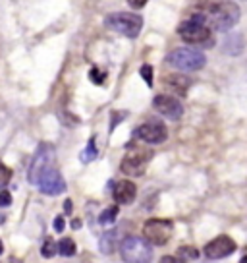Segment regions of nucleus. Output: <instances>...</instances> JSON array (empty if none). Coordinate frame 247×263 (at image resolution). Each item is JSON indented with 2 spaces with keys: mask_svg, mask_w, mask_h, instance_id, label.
Listing matches in <instances>:
<instances>
[{
  "mask_svg": "<svg viewBox=\"0 0 247 263\" xmlns=\"http://www.w3.org/2000/svg\"><path fill=\"white\" fill-rule=\"evenodd\" d=\"M116 217H118V207H110V209H107V211H102L99 217V222L100 224H110V222L116 221Z\"/></svg>",
  "mask_w": 247,
  "mask_h": 263,
  "instance_id": "obj_19",
  "label": "nucleus"
},
{
  "mask_svg": "<svg viewBox=\"0 0 247 263\" xmlns=\"http://www.w3.org/2000/svg\"><path fill=\"white\" fill-rule=\"evenodd\" d=\"M164 85L166 87H170L172 93L176 95H186L188 89H190L191 85V80L190 78H186V76H166L164 78Z\"/></svg>",
  "mask_w": 247,
  "mask_h": 263,
  "instance_id": "obj_14",
  "label": "nucleus"
},
{
  "mask_svg": "<svg viewBox=\"0 0 247 263\" xmlns=\"http://www.w3.org/2000/svg\"><path fill=\"white\" fill-rule=\"evenodd\" d=\"M2 252H4V246H2V242H0V254H2Z\"/></svg>",
  "mask_w": 247,
  "mask_h": 263,
  "instance_id": "obj_28",
  "label": "nucleus"
},
{
  "mask_svg": "<svg viewBox=\"0 0 247 263\" xmlns=\"http://www.w3.org/2000/svg\"><path fill=\"white\" fill-rule=\"evenodd\" d=\"M172 229L174 224L170 219H149L145 224H143V236L155 244V246H162L166 244L170 236H172Z\"/></svg>",
  "mask_w": 247,
  "mask_h": 263,
  "instance_id": "obj_7",
  "label": "nucleus"
},
{
  "mask_svg": "<svg viewBox=\"0 0 247 263\" xmlns=\"http://www.w3.org/2000/svg\"><path fill=\"white\" fill-rule=\"evenodd\" d=\"M12 203V196H10L8 190H2L0 192V207H8Z\"/></svg>",
  "mask_w": 247,
  "mask_h": 263,
  "instance_id": "obj_23",
  "label": "nucleus"
},
{
  "mask_svg": "<svg viewBox=\"0 0 247 263\" xmlns=\"http://www.w3.org/2000/svg\"><path fill=\"white\" fill-rule=\"evenodd\" d=\"M89 78H91V82L93 83H97V85H100V83L105 82V78H107V74L105 72H100L99 68H93L89 72Z\"/></svg>",
  "mask_w": 247,
  "mask_h": 263,
  "instance_id": "obj_22",
  "label": "nucleus"
},
{
  "mask_svg": "<svg viewBox=\"0 0 247 263\" xmlns=\"http://www.w3.org/2000/svg\"><path fill=\"white\" fill-rule=\"evenodd\" d=\"M72 227H74V229H79V227H81V221H77V219H75V221L72 222Z\"/></svg>",
  "mask_w": 247,
  "mask_h": 263,
  "instance_id": "obj_27",
  "label": "nucleus"
},
{
  "mask_svg": "<svg viewBox=\"0 0 247 263\" xmlns=\"http://www.w3.org/2000/svg\"><path fill=\"white\" fill-rule=\"evenodd\" d=\"M64 209H66V213H72V199H66V201H64Z\"/></svg>",
  "mask_w": 247,
  "mask_h": 263,
  "instance_id": "obj_26",
  "label": "nucleus"
},
{
  "mask_svg": "<svg viewBox=\"0 0 247 263\" xmlns=\"http://www.w3.org/2000/svg\"><path fill=\"white\" fill-rule=\"evenodd\" d=\"M178 257L180 261H188V259H197L199 257V250L193 246H181L178 250Z\"/></svg>",
  "mask_w": 247,
  "mask_h": 263,
  "instance_id": "obj_17",
  "label": "nucleus"
},
{
  "mask_svg": "<svg viewBox=\"0 0 247 263\" xmlns=\"http://www.w3.org/2000/svg\"><path fill=\"white\" fill-rule=\"evenodd\" d=\"M133 136L151 145H160L168 138V130L160 120H149V122L141 124L139 128L133 132Z\"/></svg>",
  "mask_w": 247,
  "mask_h": 263,
  "instance_id": "obj_8",
  "label": "nucleus"
},
{
  "mask_svg": "<svg viewBox=\"0 0 247 263\" xmlns=\"http://www.w3.org/2000/svg\"><path fill=\"white\" fill-rule=\"evenodd\" d=\"M122 259L130 263H145L153 259V248L147 238L130 236L122 242Z\"/></svg>",
  "mask_w": 247,
  "mask_h": 263,
  "instance_id": "obj_6",
  "label": "nucleus"
},
{
  "mask_svg": "<svg viewBox=\"0 0 247 263\" xmlns=\"http://www.w3.org/2000/svg\"><path fill=\"white\" fill-rule=\"evenodd\" d=\"M95 157H97V145H95V138H91L89 143H87V149L81 153V161L83 163H91Z\"/></svg>",
  "mask_w": 247,
  "mask_h": 263,
  "instance_id": "obj_18",
  "label": "nucleus"
},
{
  "mask_svg": "<svg viewBox=\"0 0 247 263\" xmlns=\"http://www.w3.org/2000/svg\"><path fill=\"white\" fill-rule=\"evenodd\" d=\"M203 252L209 259H222L226 255H230L236 252V242L230 238V236H216L214 240H211L205 248H203Z\"/></svg>",
  "mask_w": 247,
  "mask_h": 263,
  "instance_id": "obj_12",
  "label": "nucleus"
},
{
  "mask_svg": "<svg viewBox=\"0 0 247 263\" xmlns=\"http://www.w3.org/2000/svg\"><path fill=\"white\" fill-rule=\"evenodd\" d=\"M64 227H66L64 217H62V215H58L56 219H54V230H56V232H62V230H64Z\"/></svg>",
  "mask_w": 247,
  "mask_h": 263,
  "instance_id": "obj_24",
  "label": "nucleus"
},
{
  "mask_svg": "<svg viewBox=\"0 0 247 263\" xmlns=\"http://www.w3.org/2000/svg\"><path fill=\"white\" fill-rule=\"evenodd\" d=\"M195 10L207 17L209 25L216 31H228L239 22V8L228 0H199Z\"/></svg>",
  "mask_w": 247,
  "mask_h": 263,
  "instance_id": "obj_1",
  "label": "nucleus"
},
{
  "mask_svg": "<svg viewBox=\"0 0 247 263\" xmlns=\"http://www.w3.org/2000/svg\"><path fill=\"white\" fill-rule=\"evenodd\" d=\"M52 161H54V149L50 147V145H47V143H43L41 147L37 149L33 161H31V166H29V173H27L29 182L37 186L39 176H41L49 166H52Z\"/></svg>",
  "mask_w": 247,
  "mask_h": 263,
  "instance_id": "obj_9",
  "label": "nucleus"
},
{
  "mask_svg": "<svg viewBox=\"0 0 247 263\" xmlns=\"http://www.w3.org/2000/svg\"><path fill=\"white\" fill-rule=\"evenodd\" d=\"M58 252L62 255H66V257H70V255L75 254V242L72 238H62L60 242H58Z\"/></svg>",
  "mask_w": 247,
  "mask_h": 263,
  "instance_id": "obj_16",
  "label": "nucleus"
},
{
  "mask_svg": "<svg viewBox=\"0 0 247 263\" xmlns=\"http://www.w3.org/2000/svg\"><path fill=\"white\" fill-rule=\"evenodd\" d=\"M149 161H151V151L147 147H143L139 143H130L122 163H120V168L128 176H141L145 173Z\"/></svg>",
  "mask_w": 247,
  "mask_h": 263,
  "instance_id": "obj_4",
  "label": "nucleus"
},
{
  "mask_svg": "<svg viewBox=\"0 0 247 263\" xmlns=\"http://www.w3.org/2000/svg\"><path fill=\"white\" fill-rule=\"evenodd\" d=\"M105 25L112 31L126 35V37H137L143 29V20L137 14H130V12H114V14H108L105 20Z\"/></svg>",
  "mask_w": 247,
  "mask_h": 263,
  "instance_id": "obj_3",
  "label": "nucleus"
},
{
  "mask_svg": "<svg viewBox=\"0 0 247 263\" xmlns=\"http://www.w3.org/2000/svg\"><path fill=\"white\" fill-rule=\"evenodd\" d=\"M139 74L143 76V80H145V82H147V85L151 87V85H153V66H151V64L141 66Z\"/></svg>",
  "mask_w": 247,
  "mask_h": 263,
  "instance_id": "obj_21",
  "label": "nucleus"
},
{
  "mask_svg": "<svg viewBox=\"0 0 247 263\" xmlns=\"http://www.w3.org/2000/svg\"><path fill=\"white\" fill-rule=\"evenodd\" d=\"M149 0H128V4L132 6V8H135V10H139V8H143L145 4H147Z\"/></svg>",
  "mask_w": 247,
  "mask_h": 263,
  "instance_id": "obj_25",
  "label": "nucleus"
},
{
  "mask_svg": "<svg viewBox=\"0 0 247 263\" xmlns=\"http://www.w3.org/2000/svg\"><path fill=\"white\" fill-rule=\"evenodd\" d=\"M58 252V244H54V240L49 238V240H45V244H43V250H41V254L45 255V257H52V255Z\"/></svg>",
  "mask_w": 247,
  "mask_h": 263,
  "instance_id": "obj_20",
  "label": "nucleus"
},
{
  "mask_svg": "<svg viewBox=\"0 0 247 263\" xmlns=\"http://www.w3.org/2000/svg\"><path fill=\"white\" fill-rule=\"evenodd\" d=\"M211 25L207 22V17L193 10V14L188 16L180 25H178V35L186 43H191V45H199V43H205L209 37H211Z\"/></svg>",
  "mask_w": 247,
  "mask_h": 263,
  "instance_id": "obj_2",
  "label": "nucleus"
},
{
  "mask_svg": "<svg viewBox=\"0 0 247 263\" xmlns=\"http://www.w3.org/2000/svg\"><path fill=\"white\" fill-rule=\"evenodd\" d=\"M153 107L158 115H162L168 120H178L183 115V107L181 103L172 95H157L153 99Z\"/></svg>",
  "mask_w": 247,
  "mask_h": 263,
  "instance_id": "obj_11",
  "label": "nucleus"
},
{
  "mask_svg": "<svg viewBox=\"0 0 247 263\" xmlns=\"http://www.w3.org/2000/svg\"><path fill=\"white\" fill-rule=\"evenodd\" d=\"M37 186H39V190H41L43 194H47V196H60V194L66 190V182H64L62 174L58 173L56 168L49 166V168L39 176Z\"/></svg>",
  "mask_w": 247,
  "mask_h": 263,
  "instance_id": "obj_10",
  "label": "nucleus"
},
{
  "mask_svg": "<svg viewBox=\"0 0 247 263\" xmlns=\"http://www.w3.org/2000/svg\"><path fill=\"white\" fill-rule=\"evenodd\" d=\"M166 62L181 72H195L205 66L207 57L195 49H176L166 57Z\"/></svg>",
  "mask_w": 247,
  "mask_h": 263,
  "instance_id": "obj_5",
  "label": "nucleus"
},
{
  "mask_svg": "<svg viewBox=\"0 0 247 263\" xmlns=\"http://www.w3.org/2000/svg\"><path fill=\"white\" fill-rule=\"evenodd\" d=\"M116 230H110V232H105L102 238H100V252L102 254H112L116 248Z\"/></svg>",
  "mask_w": 247,
  "mask_h": 263,
  "instance_id": "obj_15",
  "label": "nucleus"
},
{
  "mask_svg": "<svg viewBox=\"0 0 247 263\" xmlns=\"http://www.w3.org/2000/svg\"><path fill=\"white\" fill-rule=\"evenodd\" d=\"M112 196H114V201L120 203V205H130L135 196H137V188L132 180H122L116 184V188L112 190Z\"/></svg>",
  "mask_w": 247,
  "mask_h": 263,
  "instance_id": "obj_13",
  "label": "nucleus"
}]
</instances>
